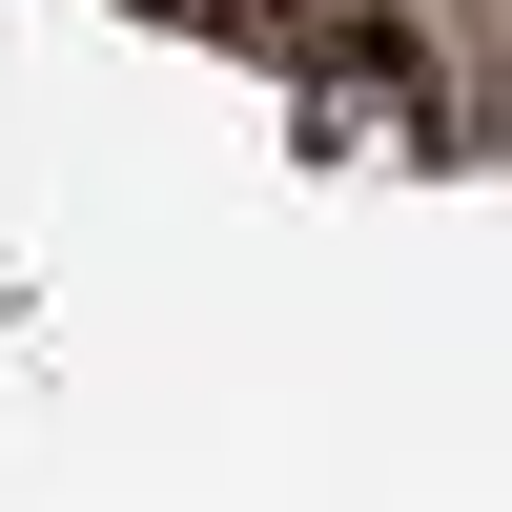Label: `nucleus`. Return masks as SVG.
Returning a JSON list of instances; mask_svg holds the SVG:
<instances>
[]
</instances>
